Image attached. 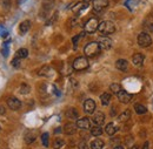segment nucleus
<instances>
[{"mask_svg": "<svg viewBox=\"0 0 153 149\" xmlns=\"http://www.w3.org/2000/svg\"><path fill=\"white\" fill-rule=\"evenodd\" d=\"M76 127L80 129H90L91 128V120L88 117H81L76 121Z\"/></svg>", "mask_w": 153, "mask_h": 149, "instance_id": "obj_8", "label": "nucleus"}, {"mask_svg": "<svg viewBox=\"0 0 153 149\" xmlns=\"http://www.w3.org/2000/svg\"><path fill=\"white\" fill-rule=\"evenodd\" d=\"M34 140H36V135H34V134H32V131H30V133H27V134H26V136H25V142H26L27 145L32 143Z\"/></svg>", "mask_w": 153, "mask_h": 149, "instance_id": "obj_26", "label": "nucleus"}, {"mask_svg": "<svg viewBox=\"0 0 153 149\" xmlns=\"http://www.w3.org/2000/svg\"><path fill=\"white\" fill-rule=\"evenodd\" d=\"M30 28H31V21L30 20H25L19 25V33L20 34H25V33H27L30 31Z\"/></svg>", "mask_w": 153, "mask_h": 149, "instance_id": "obj_15", "label": "nucleus"}, {"mask_svg": "<svg viewBox=\"0 0 153 149\" xmlns=\"http://www.w3.org/2000/svg\"><path fill=\"white\" fill-rule=\"evenodd\" d=\"M98 31L104 34V35H110L112 33L115 32V25L112 21H102L99 24V27H98Z\"/></svg>", "mask_w": 153, "mask_h": 149, "instance_id": "obj_1", "label": "nucleus"}, {"mask_svg": "<svg viewBox=\"0 0 153 149\" xmlns=\"http://www.w3.org/2000/svg\"><path fill=\"white\" fill-rule=\"evenodd\" d=\"M98 44H99L100 49H102V51H107V49H110V48L112 47V41H111L110 38H107V37L101 38Z\"/></svg>", "mask_w": 153, "mask_h": 149, "instance_id": "obj_9", "label": "nucleus"}, {"mask_svg": "<svg viewBox=\"0 0 153 149\" xmlns=\"http://www.w3.org/2000/svg\"><path fill=\"white\" fill-rule=\"evenodd\" d=\"M115 67H117L119 71H121V72H126L127 68H128V62H127L126 60H124V59H119V60H117V62H115Z\"/></svg>", "mask_w": 153, "mask_h": 149, "instance_id": "obj_14", "label": "nucleus"}, {"mask_svg": "<svg viewBox=\"0 0 153 149\" xmlns=\"http://www.w3.org/2000/svg\"><path fill=\"white\" fill-rule=\"evenodd\" d=\"M110 88H111V91L115 94H118L120 91H121V87H120V85H119V83H112V85L110 86Z\"/></svg>", "mask_w": 153, "mask_h": 149, "instance_id": "obj_28", "label": "nucleus"}, {"mask_svg": "<svg viewBox=\"0 0 153 149\" xmlns=\"http://www.w3.org/2000/svg\"><path fill=\"white\" fill-rule=\"evenodd\" d=\"M104 141L102 140H94L91 143V149H102L104 148Z\"/></svg>", "mask_w": 153, "mask_h": 149, "instance_id": "obj_21", "label": "nucleus"}, {"mask_svg": "<svg viewBox=\"0 0 153 149\" xmlns=\"http://www.w3.org/2000/svg\"><path fill=\"white\" fill-rule=\"evenodd\" d=\"M62 146H64V140H60V139H57V140L54 141V143H53L54 149H60Z\"/></svg>", "mask_w": 153, "mask_h": 149, "instance_id": "obj_30", "label": "nucleus"}, {"mask_svg": "<svg viewBox=\"0 0 153 149\" xmlns=\"http://www.w3.org/2000/svg\"><path fill=\"white\" fill-rule=\"evenodd\" d=\"M20 92H21V94H27L30 92V86L26 85L25 82L21 83V86H20Z\"/></svg>", "mask_w": 153, "mask_h": 149, "instance_id": "obj_29", "label": "nucleus"}, {"mask_svg": "<svg viewBox=\"0 0 153 149\" xmlns=\"http://www.w3.org/2000/svg\"><path fill=\"white\" fill-rule=\"evenodd\" d=\"M130 116H131V113H130V111H125V112L123 113L120 116H119V120L120 121H126V120H128L130 119Z\"/></svg>", "mask_w": 153, "mask_h": 149, "instance_id": "obj_27", "label": "nucleus"}, {"mask_svg": "<svg viewBox=\"0 0 153 149\" xmlns=\"http://www.w3.org/2000/svg\"><path fill=\"white\" fill-rule=\"evenodd\" d=\"M61 131V128H57V131H56V133H60Z\"/></svg>", "mask_w": 153, "mask_h": 149, "instance_id": "obj_38", "label": "nucleus"}, {"mask_svg": "<svg viewBox=\"0 0 153 149\" xmlns=\"http://www.w3.org/2000/svg\"><path fill=\"white\" fill-rule=\"evenodd\" d=\"M92 121L94 122L96 126H101V125L104 123V121H105V115H104V113L97 112L96 114L93 115V120H92Z\"/></svg>", "mask_w": 153, "mask_h": 149, "instance_id": "obj_13", "label": "nucleus"}, {"mask_svg": "<svg viewBox=\"0 0 153 149\" xmlns=\"http://www.w3.org/2000/svg\"><path fill=\"white\" fill-rule=\"evenodd\" d=\"M76 123H73V122H68L64 126V133L67 134V135H73L76 131Z\"/></svg>", "mask_w": 153, "mask_h": 149, "instance_id": "obj_12", "label": "nucleus"}, {"mask_svg": "<svg viewBox=\"0 0 153 149\" xmlns=\"http://www.w3.org/2000/svg\"><path fill=\"white\" fill-rule=\"evenodd\" d=\"M66 116L71 120H74V119H78V112H76V108H70L67 112H66Z\"/></svg>", "mask_w": 153, "mask_h": 149, "instance_id": "obj_23", "label": "nucleus"}, {"mask_svg": "<svg viewBox=\"0 0 153 149\" xmlns=\"http://www.w3.org/2000/svg\"><path fill=\"white\" fill-rule=\"evenodd\" d=\"M84 111L87 113V114H92V113L96 111V102L92 99H87L84 102Z\"/></svg>", "mask_w": 153, "mask_h": 149, "instance_id": "obj_10", "label": "nucleus"}, {"mask_svg": "<svg viewBox=\"0 0 153 149\" xmlns=\"http://www.w3.org/2000/svg\"><path fill=\"white\" fill-rule=\"evenodd\" d=\"M27 55H28V51L26 48H20L16 53V58H19V59H25L27 58Z\"/></svg>", "mask_w": 153, "mask_h": 149, "instance_id": "obj_22", "label": "nucleus"}, {"mask_svg": "<svg viewBox=\"0 0 153 149\" xmlns=\"http://www.w3.org/2000/svg\"><path fill=\"white\" fill-rule=\"evenodd\" d=\"M117 131H118V127L115 126L114 123H108V125L106 126V128H105L106 134H107V135H110V136L114 135L115 133H117Z\"/></svg>", "mask_w": 153, "mask_h": 149, "instance_id": "obj_18", "label": "nucleus"}, {"mask_svg": "<svg viewBox=\"0 0 153 149\" xmlns=\"http://www.w3.org/2000/svg\"><path fill=\"white\" fill-rule=\"evenodd\" d=\"M52 74H53V69L50 66H44L39 71V75L40 76H52Z\"/></svg>", "mask_w": 153, "mask_h": 149, "instance_id": "obj_17", "label": "nucleus"}, {"mask_svg": "<svg viewBox=\"0 0 153 149\" xmlns=\"http://www.w3.org/2000/svg\"><path fill=\"white\" fill-rule=\"evenodd\" d=\"M87 7V4L86 2H78L76 5H74V7L72 8V11H73V13H76V14H78V13H80L82 10H85Z\"/></svg>", "mask_w": 153, "mask_h": 149, "instance_id": "obj_19", "label": "nucleus"}, {"mask_svg": "<svg viewBox=\"0 0 153 149\" xmlns=\"http://www.w3.org/2000/svg\"><path fill=\"white\" fill-rule=\"evenodd\" d=\"M98 27H99V21H98V19L91 18L86 21L84 28H85V32H86V33H94L97 30H98Z\"/></svg>", "mask_w": 153, "mask_h": 149, "instance_id": "obj_5", "label": "nucleus"}, {"mask_svg": "<svg viewBox=\"0 0 153 149\" xmlns=\"http://www.w3.org/2000/svg\"><path fill=\"white\" fill-rule=\"evenodd\" d=\"M149 147H150L149 142H145V143H144V147H143V149H149Z\"/></svg>", "mask_w": 153, "mask_h": 149, "instance_id": "obj_35", "label": "nucleus"}, {"mask_svg": "<svg viewBox=\"0 0 153 149\" xmlns=\"http://www.w3.org/2000/svg\"><path fill=\"white\" fill-rule=\"evenodd\" d=\"M7 106L12 111H18L21 107V102H20L19 99H17L16 96H10L7 99Z\"/></svg>", "mask_w": 153, "mask_h": 149, "instance_id": "obj_6", "label": "nucleus"}, {"mask_svg": "<svg viewBox=\"0 0 153 149\" xmlns=\"http://www.w3.org/2000/svg\"><path fill=\"white\" fill-rule=\"evenodd\" d=\"M41 141H42V145H44L45 147L48 146V134H47V133H44V134L41 135Z\"/></svg>", "mask_w": 153, "mask_h": 149, "instance_id": "obj_31", "label": "nucleus"}, {"mask_svg": "<svg viewBox=\"0 0 153 149\" xmlns=\"http://www.w3.org/2000/svg\"><path fill=\"white\" fill-rule=\"evenodd\" d=\"M114 149H123V147H120V146H118V147H115Z\"/></svg>", "mask_w": 153, "mask_h": 149, "instance_id": "obj_40", "label": "nucleus"}, {"mask_svg": "<svg viewBox=\"0 0 153 149\" xmlns=\"http://www.w3.org/2000/svg\"><path fill=\"white\" fill-rule=\"evenodd\" d=\"M150 30H151V31L153 32V22L151 24V25H150Z\"/></svg>", "mask_w": 153, "mask_h": 149, "instance_id": "obj_36", "label": "nucleus"}, {"mask_svg": "<svg viewBox=\"0 0 153 149\" xmlns=\"http://www.w3.org/2000/svg\"><path fill=\"white\" fill-rule=\"evenodd\" d=\"M117 95H118V99L121 103H128L132 100V94L127 93L126 91H120Z\"/></svg>", "mask_w": 153, "mask_h": 149, "instance_id": "obj_11", "label": "nucleus"}, {"mask_svg": "<svg viewBox=\"0 0 153 149\" xmlns=\"http://www.w3.org/2000/svg\"><path fill=\"white\" fill-rule=\"evenodd\" d=\"M91 134H92L93 136H100V135L102 134V128H101V126H94V127H92Z\"/></svg>", "mask_w": 153, "mask_h": 149, "instance_id": "obj_25", "label": "nucleus"}, {"mask_svg": "<svg viewBox=\"0 0 153 149\" xmlns=\"http://www.w3.org/2000/svg\"><path fill=\"white\" fill-rule=\"evenodd\" d=\"M130 149H138V147H137V146H133V147H131Z\"/></svg>", "mask_w": 153, "mask_h": 149, "instance_id": "obj_39", "label": "nucleus"}, {"mask_svg": "<svg viewBox=\"0 0 153 149\" xmlns=\"http://www.w3.org/2000/svg\"><path fill=\"white\" fill-rule=\"evenodd\" d=\"M6 113V109H5V107L4 106H0V114L2 115V114H5Z\"/></svg>", "mask_w": 153, "mask_h": 149, "instance_id": "obj_34", "label": "nucleus"}, {"mask_svg": "<svg viewBox=\"0 0 153 149\" xmlns=\"http://www.w3.org/2000/svg\"><path fill=\"white\" fill-rule=\"evenodd\" d=\"M78 149H88V146H87V143L85 141H81L79 143V146H78Z\"/></svg>", "mask_w": 153, "mask_h": 149, "instance_id": "obj_33", "label": "nucleus"}, {"mask_svg": "<svg viewBox=\"0 0 153 149\" xmlns=\"http://www.w3.org/2000/svg\"><path fill=\"white\" fill-rule=\"evenodd\" d=\"M144 60H145V56L141 53H135L133 58H132V61H133V63L135 66H141L144 63Z\"/></svg>", "mask_w": 153, "mask_h": 149, "instance_id": "obj_16", "label": "nucleus"}, {"mask_svg": "<svg viewBox=\"0 0 153 149\" xmlns=\"http://www.w3.org/2000/svg\"><path fill=\"white\" fill-rule=\"evenodd\" d=\"M111 94L110 93H102L100 95V101H101V103L104 105V106H107L110 102H111Z\"/></svg>", "mask_w": 153, "mask_h": 149, "instance_id": "obj_20", "label": "nucleus"}, {"mask_svg": "<svg viewBox=\"0 0 153 149\" xmlns=\"http://www.w3.org/2000/svg\"><path fill=\"white\" fill-rule=\"evenodd\" d=\"M82 1H84V2H86V4H87V2H90V1H93V0H82Z\"/></svg>", "mask_w": 153, "mask_h": 149, "instance_id": "obj_37", "label": "nucleus"}, {"mask_svg": "<svg viewBox=\"0 0 153 149\" xmlns=\"http://www.w3.org/2000/svg\"><path fill=\"white\" fill-rule=\"evenodd\" d=\"M134 111L137 112V114H140V115H143V114H145V113L147 112L146 107L143 106V105H139V103H137V105L134 106Z\"/></svg>", "mask_w": 153, "mask_h": 149, "instance_id": "obj_24", "label": "nucleus"}, {"mask_svg": "<svg viewBox=\"0 0 153 149\" xmlns=\"http://www.w3.org/2000/svg\"><path fill=\"white\" fill-rule=\"evenodd\" d=\"M20 62H21V59H19V58H14V59L12 60L11 65H12L14 68H18V67L20 66Z\"/></svg>", "mask_w": 153, "mask_h": 149, "instance_id": "obj_32", "label": "nucleus"}, {"mask_svg": "<svg viewBox=\"0 0 153 149\" xmlns=\"http://www.w3.org/2000/svg\"><path fill=\"white\" fill-rule=\"evenodd\" d=\"M108 6V0H93V8L96 12H101Z\"/></svg>", "mask_w": 153, "mask_h": 149, "instance_id": "obj_7", "label": "nucleus"}, {"mask_svg": "<svg viewBox=\"0 0 153 149\" xmlns=\"http://www.w3.org/2000/svg\"><path fill=\"white\" fill-rule=\"evenodd\" d=\"M100 47H99V44L98 42H88L86 46H85V48H84V53H85V55L88 56V58H92V56H96L98 55L99 53H100Z\"/></svg>", "mask_w": 153, "mask_h": 149, "instance_id": "obj_2", "label": "nucleus"}, {"mask_svg": "<svg viewBox=\"0 0 153 149\" xmlns=\"http://www.w3.org/2000/svg\"><path fill=\"white\" fill-rule=\"evenodd\" d=\"M152 44V39L149 35V33H145V32H141L139 35H138V45L143 48H146L149 46H151Z\"/></svg>", "mask_w": 153, "mask_h": 149, "instance_id": "obj_4", "label": "nucleus"}, {"mask_svg": "<svg viewBox=\"0 0 153 149\" xmlns=\"http://www.w3.org/2000/svg\"><path fill=\"white\" fill-rule=\"evenodd\" d=\"M73 69L74 71H84L88 67V60L86 56H79L76 58V60L73 61V65H72Z\"/></svg>", "mask_w": 153, "mask_h": 149, "instance_id": "obj_3", "label": "nucleus"}, {"mask_svg": "<svg viewBox=\"0 0 153 149\" xmlns=\"http://www.w3.org/2000/svg\"><path fill=\"white\" fill-rule=\"evenodd\" d=\"M21 1H25V0H20V2H21Z\"/></svg>", "mask_w": 153, "mask_h": 149, "instance_id": "obj_41", "label": "nucleus"}]
</instances>
